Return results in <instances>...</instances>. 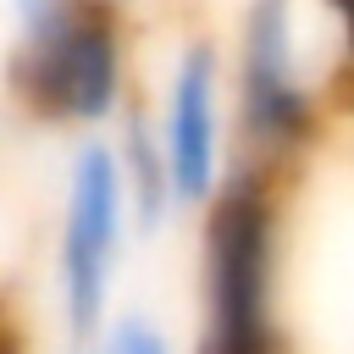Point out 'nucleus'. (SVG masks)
<instances>
[{
  "label": "nucleus",
  "instance_id": "nucleus-1",
  "mask_svg": "<svg viewBox=\"0 0 354 354\" xmlns=\"http://www.w3.org/2000/svg\"><path fill=\"white\" fill-rule=\"evenodd\" d=\"M17 88L50 122H100L122 100V33L111 0H11Z\"/></svg>",
  "mask_w": 354,
  "mask_h": 354
},
{
  "label": "nucleus",
  "instance_id": "nucleus-2",
  "mask_svg": "<svg viewBox=\"0 0 354 354\" xmlns=\"http://www.w3.org/2000/svg\"><path fill=\"white\" fill-rule=\"evenodd\" d=\"M243 133L254 149H288L310 133V88L299 77L293 0H249L238 39Z\"/></svg>",
  "mask_w": 354,
  "mask_h": 354
},
{
  "label": "nucleus",
  "instance_id": "nucleus-3",
  "mask_svg": "<svg viewBox=\"0 0 354 354\" xmlns=\"http://www.w3.org/2000/svg\"><path fill=\"white\" fill-rule=\"evenodd\" d=\"M122 188L127 171L111 144H83L72 160V188H66V232H61V271H66V310L72 332L83 337L100 315L116 232H122Z\"/></svg>",
  "mask_w": 354,
  "mask_h": 354
},
{
  "label": "nucleus",
  "instance_id": "nucleus-4",
  "mask_svg": "<svg viewBox=\"0 0 354 354\" xmlns=\"http://www.w3.org/2000/svg\"><path fill=\"white\" fill-rule=\"evenodd\" d=\"M166 177L177 205H205L216 188V149H221V61L210 44H188L177 55L160 122Z\"/></svg>",
  "mask_w": 354,
  "mask_h": 354
},
{
  "label": "nucleus",
  "instance_id": "nucleus-5",
  "mask_svg": "<svg viewBox=\"0 0 354 354\" xmlns=\"http://www.w3.org/2000/svg\"><path fill=\"white\" fill-rule=\"evenodd\" d=\"M111 354H166V348H160V337H155L144 321H122V326H116Z\"/></svg>",
  "mask_w": 354,
  "mask_h": 354
}]
</instances>
